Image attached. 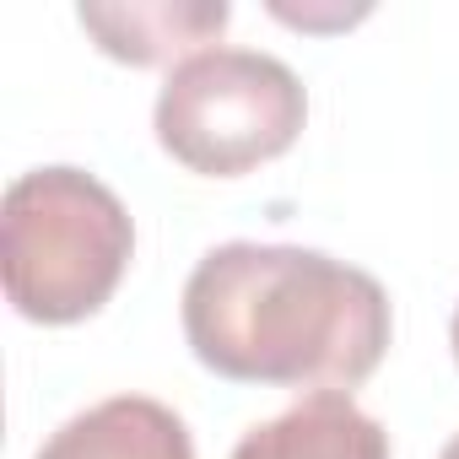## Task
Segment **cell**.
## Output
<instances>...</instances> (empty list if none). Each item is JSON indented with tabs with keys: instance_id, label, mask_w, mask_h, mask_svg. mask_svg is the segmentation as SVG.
<instances>
[{
	"instance_id": "1",
	"label": "cell",
	"mask_w": 459,
	"mask_h": 459,
	"mask_svg": "<svg viewBox=\"0 0 459 459\" xmlns=\"http://www.w3.org/2000/svg\"><path fill=\"white\" fill-rule=\"evenodd\" d=\"M394 335L384 287L319 249L221 244L184 281V341L216 378L357 389Z\"/></svg>"
},
{
	"instance_id": "2",
	"label": "cell",
	"mask_w": 459,
	"mask_h": 459,
	"mask_svg": "<svg viewBox=\"0 0 459 459\" xmlns=\"http://www.w3.org/2000/svg\"><path fill=\"white\" fill-rule=\"evenodd\" d=\"M6 298L33 325H82L125 281L135 221L119 195L82 168H33L0 205Z\"/></svg>"
},
{
	"instance_id": "3",
	"label": "cell",
	"mask_w": 459,
	"mask_h": 459,
	"mask_svg": "<svg viewBox=\"0 0 459 459\" xmlns=\"http://www.w3.org/2000/svg\"><path fill=\"white\" fill-rule=\"evenodd\" d=\"M157 141L205 178H238L292 152L308 125V92L276 55L200 49L178 60L157 92Z\"/></svg>"
},
{
	"instance_id": "4",
	"label": "cell",
	"mask_w": 459,
	"mask_h": 459,
	"mask_svg": "<svg viewBox=\"0 0 459 459\" xmlns=\"http://www.w3.org/2000/svg\"><path fill=\"white\" fill-rule=\"evenodd\" d=\"M233 459H389V432L346 389H314L281 416L249 427Z\"/></svg>"
},
{
	"instance_id": "5",
	"label": "cell",
	"mask_w": 459,
	"mask_h": 459,
	"mask_svg": "<svg viewBox=\"0 0 459 459\" xmlns=\"http://www.w3.org/2000/svg\"><path fill=\"white\" fill-rule=\"evenodd\" d=\"M39 459H195L189 427L178 411L146 394H114L82 416H71Z\"/></svg>"
},
{
	"instance_id": "6",
	"label": "cell",
	"mask_w": 459,
	"mask_h": 459,
	"mask_svg": "<svg viewBox=\"0 0 459 459\" xmlns=\"http://www.w3.org/2000/svg\"><path fill=\"white\" fill-rule=\"evenodd\" d=\"M82 28L98 39V49L108 60H125V65H162L173 55H189L200 44H211L221 28H227V12L221 0H152V6H82L76 12Z\"/></svg>"
},
{
	"instance_id": "7",
	"label": "cell",
	"mask_w": 459,
	"mask_h": 459,
	"mask_svg": "<svg viewBox=\"0 0 459 459\" xmlns=\"http://www.w3.org/2000/svg\"><path fill=\"white\" fill-rule=\"evenodd\" d=\"M437 459H459V437H448V448H443Z\"/></svg>"
},
{
	"instance_id": "8",
	"label": "cell",
	"mask_w": 459,
	"mask_h": 459,
	"mask_svg": "<svg viewBox=\"0 0 459 459\" xmlns=\"http://www.w3.org/2000/svg\"><path fill=\"white\" fill-rule=\"evenodd\" d=\"M454 362H459V308H454Z\"/></svg>"
}]
</instances>
